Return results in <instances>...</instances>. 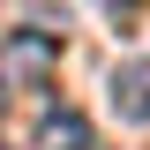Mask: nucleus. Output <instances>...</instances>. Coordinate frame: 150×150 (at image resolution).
Wrapping results in <instances>:
<instances>
[{
	"instance_id": "nucleus-2",
	"label": "nucleus",
	"mask_w": 150,
	"mask_h": 150,
	"mask_svg": "<svg viewBox=\"0 0 150 150\" xmlns=\"http://www.w3.org/2000/svg\"><path fill=\"white\" fill-rule=\"evenodd\" d=\"M105 90H112V112H120V120L150 128V60H120Z\"/></svg>"
},
{
	"instance_id": "nucleus-3",
	"label": "nucleus",
	"mask_w": 150,
	"mask_h": 150,
	"mask_svg": "<svg viewBox=\"0 0 150 150\" xmlns=\"http://www.w3.org/2000/svg\"><path fill=\"white\" fill-rule=\"evenodd\" d=\"M38 150H90V120H83V112H45V120H38Z\"/></svg>"
},
{
	"instance_id": "nucleus-1",
	"label": "nucleus",
	"mask_w": 150,
	"mask_h": 150,
	"mask_svg": "<svg viewBox=\"0 0 150 150\" xmlns=\"http://www.w3.org/2000/svg\"><path fill=\"white\" fill-rule=\"evenodd\" d=\"M60 68V30H38V23H23V30L0 38V83H23V90H45Z\"/></svg>"
}]
</instances>
